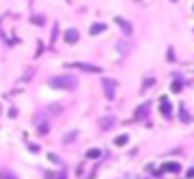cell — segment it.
Masks as SVG:
<instances>
[{"label": "cell", "instance_id": "cell-1", "mask_svg": "<svg viewBox=\"0 0 194 179\" xmlns=\"http://www.w3.org/2000/svg\"><path fill=\"white\" fill-rule=\"evenodd\" d=\"M50 86L55 90H74L78 86V80L72 74H61V76H53L50 80Z\"/></svg>", "mask_w": 194, "mask_h": 179}, {"label": "cell", "instance_id": "cell-2", "mask_svg": "<svg viewBox=\"0 0 194 179\" xmlns=\"http://www.w3.org/2000/svg\"><path fill=\"white\" fill-rule=\"evenodd\" d=\"M68 67H72V69H80V71H86V73H101L99 67H95V65H86V63H71Z\"/></svg>", "mask_w": 194, "mask_h": 179}, {"label": "cell", "instance_id": "cell-3", "mask_svg": "<svg viewBox=\"0 0 194 179\" xmlns=\"http://www.w3.org/2000/svg\"><path fill=\"white\" fill-rule=\"evenodd\" d=\"M103 86L107 88V97L112 99V97H114V88H116V82H114V80H109V78H103Z\"/></svg>", "mask_w": 194, "mask_h": 179}, {"label": "cell", "instance_id": "cell-4", "mask_svg": "<svg viewBox=\"0 0 194 179\" xmlns=\"http://www.w3.org/2000/svg\"><path fill=\"white\" fill-rule=\"evenodd\" d=\"M78 31L76 29H67V32H65V42L67 44H74L76 40H78Z\"/></svg>", "mask_w": 194, "mask_h": 179}, {"label": "cell", "instance_id": "cell-5", "mask_svg": "<svg viewBox=\"0 0 194 179\" xmlns=\"http://www.w3.org/2000/svg\"><path fill=\"white\" fill-rule=\"evenodd\" d=\"M105 29H107L105 23H93V25L89 27V35H99V32H103Z\"/></svg>", "mask_w": 194, "mask_h": 179}, {"label": "cell", "instance_id": "cell-6", "mask_svg": "<svg viewBox=\"0 0 194 179\" xmlns=\"http://www.w3.org/2000/svg\"><path fill=\"white\" fill-rule=\"evenodd\" d=\"M164 170H166V172H173V173H177V172L181 170V166H179L177 162H167V164H164Z\"/></svg>", "mask_w": 194, "mask_h": 179}, {"label": "cell", "instance_id": "cell-7", "mask_svg": "<svg viewBox=\"0 0 194 179\" xmlns=\"http://www.w3.org/2000/svg\"><path fill=\"white\" fill-rule=\"evenodd\" d=\"M116 21H118V25H122V27H124V32H126V35H130V32H131V25L128 23V21H124L122 17H118Z\"/></svg>", "mask_w": 194, "mask_h": 179}, {"label": "cell", "instance_id": "cell-8", "mask_svg": "<svg viewBox=\"0 0 194 179\" xmlns=\"http://www.w3.org/2000/svg\"><path fill=\"white\" fill-rule=\"evenodd\" d=\"M148 105H151V103H145L139 110H137V113H135V118H141V116H145L147 114V110H148Z\"/></svg>", "mask_w": 194, "mask_h": 179}, {"label": "cell", "instance_id": "cell-9", "mask_svg": "<svg viewBox=\"0 0 194 179\" xmlns=\"http://www.w3.org/2000/svg\"><path fill=\"white\" fill-rule=\"evenodd\" d=\"M88 156H89V158H99V156H101V151H99V149H91V151H88Z\"/></svg>", "mask_w": 194, "mask_h": 179}, {"label": "cell", "instance_id": "cell-10", "mask_svg": "<svg viewBox=\"0 0 194 179\" xmlns=\"http://www.w3.org/2000/svg\"><path fill=\"white\" fill-rule=\"evenodd\" d=\"M0 179H17L11 172H0Z\"/></svg>", "mask_w": 194, "mask_h": 179}, {"label": "cell", "instance_id": "cell-11", "mask_svg": "<svg viewBox=\"0 0 194 179\" xmlns=\"http://www.w3.org/2000/svg\"><path fill=\"white\" fill-rule=\"evenodd\" d=\"M114 143H116V145H126V143H128V135H120V137H116V139H114Z\"/></svg>", "mask_w": 194, "mask_h": 179}, {"label": "cell", "instance_id": "cell-12", "mask_svg": "<svg viewBox=\"0 0 194 179\" xmlns=\"http://www.w3.org/2000/svg\"><path fill=\"white\" fill-rule=\"evenodd\" d=\"M162 113H164L166 116H169V113H171V107H169V103H167V101L162 105Z\"/></svg>", "mask_w": 194, "mask_h": 179}, {"label": "cell", "instance_id": "cell-13", "mask_svg": "<svg viewBox=\"0 0 194 179\" xmlns=\"http://www.w3.org/2000/svg\"><path fill=\"white\" fill-rule=\"evenodd\" d=\"M187 177H188V179H192V177H194V168H190V170L187 172Z\"/></svg>", "mask_w": 194, "mask_h": 179}, {"label": "cell", "instance_id": "cell-14", "mask_svg": "<svg viewBox=\"0 0 194 179\" xmlns=\"http://www.w3.org/2000/svg\"><path fill=\"white\" fill-rule=\"evenodd\" d=\"M171 88H173V92H179V88H181V84L179 82H175L173 86H171Z\"/></svg>", "mask_w": 194, "mask_h": 179}]
</instances>
